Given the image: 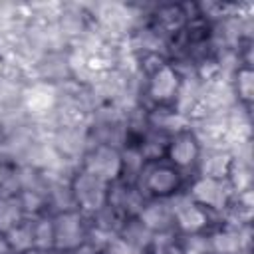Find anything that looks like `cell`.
I'll list each match as a JSON object with an SVG mask.
<instances>
[{
  "instance_id": "cell-8",
  "label": "cell",
  "mask_w": 254,
  "mask_h": 254,
  "mask_svg": "<svg viewBox=\"0 0 254 254\" xmlns=\"http://www.w3.org/2000/svg\"><path fill=\"white\" fill-rule=\"evenodd\" d=\"M228 163H230L228 155L222 153V151H218V153H212L204 161L202 171H204V175H208V179H216V177H222L228 171Z\"/></svg>"
},
{
  "instance_id": "cell-11",
  "label": "cell",
  "mask_w": 254,
  "mask_h": 254,
  "mask_svg": "<svg viewBox=\"0 0 254 254\" xmlns=\"http://www.w3.org/2000/svg\"><path fill=\"white\" fill-rule=\"evenodd\" d=\"M192 157H194V143L190 139H181V141L175 143V147H173V159L177 163L187 165V163L192 161Z\"/></svg>"
},
{
  "instance_id": "cell-2",
  "label": "cell",
  "mask_w": 254,
  "mask_h": 254,
  "mask_svg": "<svg viewBox=\"0 0 254 254\" xmlns=\"http://www.w3.org/2000/svg\"><path fill=\"white\" fill-rule=\"evenodd\" d=\"M77 198L85 204V208H97L103 200V181L85 173L77 179Z\"/></svg>"
},
{
  "instance_id": "cell-12",
  "label": "cell",
  "mask_w": 254,
  "mask_h": 254,
  "mask_svg": "<svg viewBox=\"0 0 254 254\" xmlns=\"http://www.w3.org/2000/svg\"><path fill=\"white\" fill-rule=\"evenodd\" d=\"M8 242L12 246H16L18 250H24V248L34 244V230H30V228H12Z\"/></svg>"
},
{
  "instance_id": "cell-7",
  "label": "cell",
  "mask_w": 254,
  "mask_h": 254,
  "mask_svg": "<svg viewBox=\"0 0 254 254\" xmlns=\"http://www.w3.org/2000/svg\"><path fill=\"white\" fill-rule=\"evenodd\" d=\"M141 216H143V222L147 228H165L171 218L167 206H163V204H151L149 208H145V212Z\"/></svg>"
},
{
  "instance_id": "cell-15",
  "label": "cell",
  "mask_w": 254,
  "mask_h": 254,
  "mask_svg": "<svg viewBox=\"0 0 254 254\" xmlns=\"http://www.w3.org/2000/svg\"><path fill=\"white\" fill-rule=\"evenodd\" d=\"M238 91H240L246 99L252 97V73H250V71H242V73L238 75Z\"/></svg>"
},
{
  "instance_id": "cell-4",
  "label": "cell",
  "mask_w": 254,
  "mask_h": 254,
  "mask_svg": "<svg viewBox=\"0 0 254 254\" xmlns=\"http://www.w3.org/2000/svg\"><path fill=\"white\" fill-rule=\"evenodd\" d=\"M194 196H196L198 200L206 202V204L218 206V204L224 200L226 192L222 190V187H220L214 179H202L200 183L194 185Z\"/></svg>"
},
{
  "instance_id": "cell-16",
  "label": "cell",
  "mask_w": 254,
  "mask_h": 254,
  "mask_svg": "<svg viewBox=\"0 0 254 254\" xmlns=\"http://www.w3.org/2000/svg\"><path fill=\"white\" fill-rule=\"evenodd\" d=\"M131 244L127 240H111L109 242V254H131Z\"/></svg>"
},
{
  "instance_id": "cell-17",
  "label": "cell",
  "mask_w": 254,
  "mask_h": 254,
  "mask_svg": "<svg viewBox=\"0 0 254 254\" xmlns=\"http://www.w3.org/2000/svg\"><path fill=\"white\" fill-rule=\"evenodd\" d=\"M6 252H8V244L0 240V254H6Z\"/></svg>"
},
{
  "instance_id": "cell-5",
  "label": "cell",
  "mask_w": 254,
  "mask_h": 254,
  "mask_svg": "<svg viewBox=\"0 0 254 254\" xmlns=\"http://www.w3.org/2000/svg\"><path fill=\"white\" fill-rule=\"evenodd\" d=\"M175 210H177V216H179V224L185 230H196L206 222L204 212L200 208L192 206L190 202H187L185 206H175Z\"/></svg>"
},
{
  "instance_id": "cell-13",
  "label": "cell",
  "mask_w": 254,
  "mask_h": 254,
  "mask_svg": "<svg viewBox=\"0 0 254 254\" xmlns=\"http://www.w3.org/2000/svg\"><path fill=\"white\" fill-rule=\"evenodd\" d=\"M14 220H18L16 206L12 202H2L0 204V228H10Z\"/></svg>"
},
{
  "instance_id": "cell-3",
  "label": "cell",
  "mask_w": 254,
  "mask_h": 254,
  "mask_svg": "<svg viewBox=\"0 0 254 254\" xmlns=\"http://www.w3.org/2000/svg\"><path fill=\"white\" fill-rule=\"evenodd\" d=\"M56 238H58V244L64 246V248H69V246L79 244L81 230H79V222H77V216L75 214H64L58 220Z\"/></svg>"
},
{
  "instance_id": "cell-9",
  "label": "cell",
  "mask_w": 254,
  "mask_h": 254,
  "mask_svg": "<svg viewBox=\"0 0 254 254\" xmlns=\"http://www.w3.org/2000/svg\"><path fill=\"white\" fill-rule=\"evenodd\" d=\"M175 185H177V175L171 169H159L149 179V187L157 192H169Z\"/></svg>"
},
{
  "instance_id": "cell-10",
  "label": "cell",
  "mask_w": 254,
  "mask_h": 254,
  "mask_svg": "<svg viewBox=\"0 0 254 254\" xmlns=\"http://www.w3.org/2000/svg\"><path fill=\"white\" fill-rule=\"evenodd\" d=\"M212 246H214L216 252H222V254H234V252L240 250L242 242H240L238 232H224V234L214 236Z\"/></svg>"
},
{
  "instance_id": "cell-6",
  "label": "cell",
  "mask_w": 254,
  "mask_h": 254,
  "mask_svg": "<svg viewBox=\"0 0 254 254\" xmlns=\"http://www.w3.org/2000/svg\"><path fill=\"white\" fill-rule=\"evenodd\" d=\"M177 87V77L169 67H163L161 71H157L155 81H153V95L157 99H167L173 95Z\"/></svg>"
},
{
  "instance_id": "cell-1",
  "label": "cell",
  "mask_w": 254,
  "mask_h": 254,
  "mask_svg": "<svg viewBox=\"0 0 254 254\" xmlns=\"http://www.w3.org/2000/svg\"><path fill=\"white\" fill-rule=\"evenodd\" d=\"M87 169H89V175H93V177L105 181V179H109V177H115V173L119 171V157H117L115 151L101 147V149H97V153L89 159Z\"/></svg>"
},
{
  "instance_id": "cell-14",
  "label": "cell",
  "mask_w": 254,
  "mask_h": 254,
  "mask_svg": "<svg viewBox=\"0 0 254 254\" xmlns=\"http://www.w3.org/2000/svg\"><path fill=\"white\" fill-rule=\"evenodd\" d=\"M52 240V228L48 222H40L36 228H34V242L38 246H48Z\"/></svg>"
}]
</instances>
